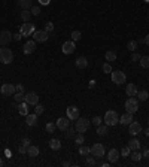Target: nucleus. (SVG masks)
<instances>
[{"instance_id":"nucleus-1","label":"nucleus","mask_w":149,"mask_h":167,"mask_svg":"<svg viewBox=\"0 0 149 167\" xmlns=\"http://www.w3.org/2000/svg\"><path fill=\"white\" fill-rule=\"evenodd\" d=\"M12 60H14L12 49H9L6 47H0V61L3 64H9V63H12Z\"/></svg>"},{"instance_id":"nucleus-2","label":"nucleus","mask_w":149,"mask_h":167,"mask_svg":"<svg viewBox=\"0 0 149 167\" xmlns=\"http://www.w3.org/2000/svg\"><path fill=\"white\" fill-rule=\"evenodd\" d=\"M103 121H104V124L108 127H113V125H116L119 122V116H118V114H116L115 111H108L106 115H104V118H103Z\"/></svg>"},{"instance_id":"nucleus-3","label":"nucleus","mask_w":149,"mask_h":167,"mask_svg":"<svg viewBox=\"0 0 149 167\" xmlns=\"http://www.w3.org/2000/svg\"><path fill=\"white\" fill-rule=\"evenodd\" d=\"M89 122L87 118H78L76 122H74V130L78 131V133H85V131H88V127H89Z\"/></svg>"},{"instance_id":"nucleus-4","label":"nucleus","mask_w":149,"mask_h":167,"mask_svg":"<svg viewBox=\"0 0 149 167\" xmlns=\"http://www.w3.org/2000/svg\"><path fill=\"white\" fill-rule=\"evenodd\" d=\"M125 111L128 114H136L139 111V100L136 97H128L125 100Z\"/></svg>"},{"instance_id":"nucleus-5","label":"nucleus","mask_w":149,"mask_h":167,"mask_svg":"<svg viewBox=\"0 0 149 167\" xmlns=\"http://www.w3.org/2000/svg\"><path fill=\"white\" fill-rule=\"evenodd\" d=\"M106 154V151H104V146H103L102 143H94L93 146H91V155L95 157L97 160H102L103 157Z\"/></svg>"},{"instance_id":"nucleus-6","label":"nucleus","mask_w":149,"mask_h":167,"mask_svg":"<svg viewBox=\"0 0 149 167\" xmlns=\"http://www.w3.org/2000/svg\"><path fill=\"white\" fill-rule=\"evenodd\" d=\"M112 82L113 84H116V85H122L125 81H127V76H125V73L124 72H121V70H112Z\"/></svg>"},{"instance_id":"nucleus-7","label":"nucleus","mask_w":149,"mask_h":167,"mask_svg":"<svg viewBox=\"0 0 149 167\" xmlns=\"http://www.w3.org/2000/svg\"><path fill=\"white\" fill-rule=\"evenodd\" d=\"M34 24L33 22H30V21H27V22H24L22 26H21L20 28V33L22 34V36H31V34L34 33Z\"/></svg>"},{"instance_id":"nucleus-8","label":"nucleus","mask_w":149,"mask_h":167,"mask_svg":"<svg viewBox=\"0 0 149 167\" xmlns=\"http://www.w3.org/2000/svg\"><path fill=\"white\" fill-rule=\"evenodd\" d=\"M14 39V34L11 33L9 30H3L0 33V47H7L9 42Z\"/></svg>"},{"instance_id":"nucleus-9","label":"nucleus","mask_w":149,"mask_h":167,"mask_svg":"<svg viewBox=\"0 0 149 167\" xmlns=\"http://www.w3.org/2000/svg\"><path fill=\"white\" fill-rule=\"evenodd\" d=\"M48 37H49V33H46L45 30H34V33H33V40L34 42L42 43V42H46Z\"/></svg>"},{"instance_id":"nucleus-10","label":"nucleus","mask_w":149,"mask_h":167,"mask_svg":"<svg viewBox=\"0 0 149 167\" xmlns=\"http://www.w3.org/2000/svg\"><path fill=\"white\" fill-rule=\"evenodd\" d=\"M61 49H63V54H66V55H70V54H73V52H74V49H76V45H74L73 40H67V42H64V43H63Z\"/></svg>"},{"instance_id":"nucleus-11","label":"nucleus","mask_w":149,"mask_h":167,"mask_svg":"<svg viewBox=\"0 0 149 167\" xmlns=\"http://www.w3.org/2000/svg\"><path fill=\"white\" fill-rule=\"evenodd\" d=\"M66 116H67L70 121H74L79 118V109L76 106H69L67 111H66Z\"/></svg>"},{"instance_id":"nucleus-12","label":"nucleus","mask_w":149,"mask_h":167,"mask_svg":"<svg viewBox=\"0 0 149 167\" xmlns=\"http://www.w3.org/2000/svg\"><path fill=\"white\" fill-rule=\"evenodd\" d=\"M55 125H57V128H58V130H61V131H66V130L70 127V120H69L67 116H66V118H58V120H57V122H55Z\"/></svg>"},{"instance_id":"nucleus-13","label":"nucleus","mask_w":149,"mask_h":167,"mask_svg":"<svg viewBox=\"0 0 149 167\" xmlns=\"http://www.w3.org/2000/svg\"><path fill=\"white\" fill-rule=\"evenodd\" d=\"M15 90H17V87L12 84H3L0 87V93L3 96H12V94H15Z\"/></svg>"},{"instance_id":"nucleus-14","label":"nucleus","mask_w":149,"mask_h":167,"mask_svg":"<svg viewBox=\"0 0 149 167\" xmlns=\"http://www.w3.org/2000/svg\"><path fill=\"white\" fill-rule=\"evenodd\" d=\"M119 157H121L119 151L113 148V149H110V151H109V154H108V161L110 163V164H115V163H118Z\"/></svg>"},{"instance_id":"nucleus-15","label":"nucleus","mask_w":149,"mask_h":167,"mask_svg":"<svg viewBox=\"0 0 149 167\" xmlns=\"http://www.w3.org/2000/svg\"><path fill=\"white\" fill-rule=\"evenodd\" d=\"M26 103L28 105H31V106H36L37 103H39V96L33 91H30V93L26 94Z\"/></svg>"},{"instance_id":"nucleus-16","label":"nucleus","mask_w":149,"mask_h":167,"mask_svg":"<svg viewBox=\"0 0 149 167\" xmlns=\"http://www.w3.org/2000/svg\"><path fill=\"white\" fill-rule=\"evenodd\" d=\"M34 49H36V42L34 40H27L24 43V47H22V52L27 55V54H33Z\"/></svg>"},{"instance_id":"nucleus-17","label":"nucleus","mask_w":149,"mask_h":167,"mask_svg":"<svg viewBox=\"0 0 149 167\" xmlns=\"http://www.w3.org/2000/svg\"><path fill=\"white\" fill-rule=\"evenodd\" d=\"M142 131V125L139 124V122H131V124H128V133L131 134V136H137V134Z\"/></svg>"},{"instance_id":"nucleus-18","label":"nucleus","mask_w":149,"mask_h":167,"mask_svg":"<svg viewBox=\"0 0 149 167\" xmlns=\"http://www.w3.org/2000/svg\"><path fill=\"white\" fill-rule=\"evenodd\" d=\"M37 116L39 115H36V114H28L27 116H26V124H27L28 127H34L36 124H37Z\"/></svg>"},{"instance_id":"nucleus-19","label":"nucleus","mask_w":149,"mask_h":167,"mask_svg":"<svg viewBox=\"0 0 149 167\" xmlns=\"http://www.w3.org/2000/svg\"><path fill=\"white\" fill-rule=\"evenodd\" d=\"M137 85L136 84H128L127 87H125V93H127V96L128 97H136V94H137Z\"/></svg>"},{"instance_id":"nucleus-20","label":"nucleus","mask_w":149,"mask_h":167,"mask_svg":"<svg viewBox=\"0 0 149 167\" xmlns=\"http://www.w3.org/2000/svg\"><path fill=\"white\" fill-rule=\"evenodd\" d=\"M119 122H121L122 125H128V124H131V122H133V114L125 112V114L119 118Z\"/></svg>"},{"instance_id":"nucleus-21","label":"nucleus","mask_w":149,"mask_h":167,"mask_svg":"<svg viewBox=\"0 0 149 167\" xmlns=\"http://www.w3.org/2000/svg\"><path fill=\"white\" fill-rule=\"evenodd\" d=\"M127 146H128L131 151H139V149H140V142H139L134 136H133V137L128 140V145H127Z\"/></svg>"},{"instance_id":"nucleus-22","label":"nucleus","mask_w":149,"mask_h":167,"mask_svg":"<svg viewBox=\"0 0 149 167\" xmlns=\"http://www.w3.org/2000/svg\"><path fill=\"white\" fill-rule=\"evenodd\" d=\"M39 148L37 146H34V145H30V146L27 148V155L28 157H31V158H36L37 155H39Z\"/></svg>"},{"instance_id":"nucleus-23","label":"nucleus","mask_w":149,"mask_h":167,"mask_svg":"<svg viewBox=\"0 0 149 167\" xmlns=\"http://www.w3.org/2000/svg\"><path fill=\"white\" fill-rule=\"evenodd\" d=\"M74 64H76L78 69H85V67L88 66V60H87L85 57H79V58H76Z\"/></svg>"},{"instance_id":"nucleus-24","label":"nucleus","mask_w":149,"mask_h":167,"mask_svg":"<svg viewBox=\"0 0 149 167\" xmlns=\"http://www.w3.org/2000/svg\"><path fill=\"white\" fill-rule=\"evenodd\" d=\"M28 103H26V101H22V103H20V106H18V112H20V115H22V116H27L28 115Z\"/></svg>"},{"instance_id":"nucleus-25","label":"nucleus","mask_w":149,"mask_h":167,"mask_svg":"<svg viewBox=\"0 0 149 167\" xmlns=\"http://www.w3.org/2000/svg\"><path fill=\"white\" fill-rule=\"evenodd\" d=\"M49 148L52 149V151H58L61 148V142L58 140V139H51V142H49Z\"/></svg>"},{"instance_id":"nucleus-26","label":"nucleus","mask_w":149,"mask_h":167,"mask_svg":"<svg viewBox=\"0 0 149 167\" xmlns=\"http://www.w3.org/2000/svg\"><path fill=\"white\" fill-rule=\"evenodd\" d=\"M137 100H140V101H146L148 100V97H149V94L146 90H142V91H137Z\"/></svg>"},{"instance_id":"nucleus-27","label":"nucleus","mask_w":149,"mask_h":167,"mask_svg":"<svg viewBox=\"0 0 149 167\" xmlns=\"http://www.w3.org/2000/svg\"><path fill=\"white\" fill-rule=\"evenodd\" d=\"M104 58L108 60V63H113V61H116V52L115 51H108L104 54Z\"/></svg>"},{"instance_id":"nucleus-28","label":"nucleus","mask_w":149,"mask_h":167,"mask_svg":"<svg viewBox=\"0 0 149 167\" xmlns=\"http://www.w3.org/2000/svg\"><path fill=\"white\" fill-rule=\"evenodd\" d=\"M130 158L134 161V163H137V161L142 160L143 157H142V154H140L139 151H131V152H130Z\"/></svg>"},{"instance_id":"nucleus-29","label":"nucleus","mask_w":149,"mask_h":167,"mask_svg":"<svg viewBox=\"0 0 149 167\" xmlns=\"http://www.w3.org/2000/svg\"><path fill=\"white\" fill-rule=\"evenodd\" d=\"M30 17H31V11L22 9V12H21V20L24 21V22H27V21H30Z\"/></svg>"},{"instance_id":"nucleus-30","label":"nucleus","mask_w":149,"mask_h":167,"mask_svg":"<svg viewBox=\"0 0 149 167\" xmlns=\"http://www.w3.org/2000/svg\"><path fill=\"white\" fill-rule=\"evenodd\" d=\"M22 101H26V93H21V91H18V93H15V103H22Z\"/></svg>"},{"instance_id":"nucleus-31","label":"nucleus","mask_w":149,"mask_h":167,"mask_svg":"<svg viewBox=\"0 0 149 167\" xmlns=\"http://www.w3.org/2000/svg\"><path fill=\"white\" fill-rule=\"evenodd\" d=\"M18 3H20V6L22 7V9H30V7L33 6L31 0H18Z\"/></svg>"},{"instance_id":"nucleus-32","label":"nucleus","mask_w":149,"mask_h":167,"mask_svg":"<svg viewBox=\"0 0 149 167\" xmlns=\"http://www.w3.org/2000/svg\"><path fill=\"white\" fill-rule=\"evenodd\" d=\"M140 66L143 67V69H149V55H143V57H140Z\"/></svg>"},{"instance_id":"nucleus-33","label":"nucleus","mask_w":149,"mask_h":167,"mask_svg":"<svg viewBox=\"0 0 149 167\" xmlns=\"http://www.w3.org/2000/svg\"><path fill=\"white\" fill-rule=\"evenodd\" d=\"M85 166H89V167H94L97 166V158L95 157H87V160H85Z\"/></svg>"},{"instance_id":"nucleus-34","label":"nucleus","mask_w":149,"mask_h":167,"mask_svg":"<svg viewBox=\"0 0 149 167\" xmlns=\"http://www.w3.org/2000/svg\"><path fill=\"white\" fill-rule=\"evenodd\" d=\"M79 154L84 155V157H88L89 154H91V148L88 146H84V145H81V148H79Z\"/></svg>"},{"instance_id":"nucleus-35","label":"nucleus","mask_w":149,"mask_h":167,"mask_svg":"<svg viewBox=\"0 0 149 167\" xmlns=\"http://www.w3.org/2000/svg\"><path fill=\"white\" fill-rule=\"evenodd\" d=\"M97 134H99V136H106V134H108V125H102V124H100V125L97 127Z\"/></svg>"},{"instance_id":"nucleus-36","label":"nucleus","mask_w":149,"mask_h":167,"mask_svg":"<svg viewBox=\"0 0 149 167\" xmlns=\"http://www.w3.org/2000/svg\"><path fill=\"white\" fill-rule=\"evenodd\" d=\"M84 140H85V139H84V133H78L74 136V143H76V145L81 146L82 143H84Z\"/></svg>"},{"instance_id":"nucleus-37","label":"nucleus","mask_w":149,"mask_h":167,"mask_svg":"<svg viewBox=\"0 0 149 167\" xmlns=\"http://www.w3.org/2000/svg\"><path fill=\"white\" fill-rule=\"evenodd\" d=\"M137 43H139L137 40H130L128 43H127V49H130V51L134 52L136 49H137Z\"/></svg>"},{"instance_id":"nucleus-38","label":"nucleus","mask_w":149,"mask_h":167,"mask_svg":"<svg viewBox=\"0 0 149 167\" xmlns=\"http://www.w3.org/2000/svg\"><path fill=\"white\" fill-rule=\"evenodd\" d=\"M103 73H106V75H109L110 73V72H112V63H108V61H106V63H104V64H103Z\"/></svg>"},{"instance_id":"nucleus-39","label":"nucleus","mask_w":149,"mask_h":167,"mask_svg":"<svg viewBox=\"0 0 149 167\" xmlns=\"http://www.w3.org/2000/svg\"><path fill=\"white\" fill-rule=\"evenodd\" d=\"M55 128H57V125H55L54 122H48L46 125H45V130H46L48 133H54Z\"/></svg>"},{"instance_id":"nucleus-40","label":"nucleus","mask_w":149,"mask_h":167,"mask_svg":"<svg viewBox=\"0 0 149 167\" xmlns=\"http://www.w3.org/2000/svg\"><path fill=\"white\" fill-rule=\"evenodd\" d=\"M70 37H72V40L73 42H76V40H79L82 37L81 32H78V30H74V32H72V34H70Z\"/></svg>"},{"instance_id":"nucleus-41","label":"nucleus","mask_w":149,"mask_h":167,"mask_svg":"<svg viewBox=\"0 0 149 167\" xmlns=\"http://www.w3.org/2000/svg\"><path fill=\"white\" fill-rule=\"evenodd\" d=\"M43 112H45V107L42 106L41 103H37V105H36V107H34V114H36V115H42Z\"/></svg>"},{"instance_id":"nucleus-42","label":"nucleus","mask_w":149,"mask_h":167,"mask_svg":"<svg viewBox=\"0 0 149 167\" xmlns=\"http://www.w3.org/2000/svg\"><path fill=\"white\" fill-rule=\"evenodd\" d=\"M43 30H45L46 33H52V32H54V24H52L51 21H49V22H46V24H45V28H43Z\"/></svg>"},{"instance_id":"nucleus-43","label":"nucleus","mask_w":149,"mask_h":167,"mask_svg":"<svg viewBox=\"0 0 149 167\" xmlns=\"http://www.w3.org/2000/svg\"><path fill=\"white\" fill-rule=\"evenodd\" d=\"M130 152H131V149H130L128 146H124L121 149V152H119V154H121L122 157H130Z\"/></svg>"},{"instance_id":"nucleus-44","label":"nucleus","mask_w":149,"mask_h":167,"mask_svg":"<svg viewBox=\"0 0 149 167\" xmlns=\"http://www.w3.org/2000/svg\"><path fill=\"white\" fill-rule=\"evenodd\" d=\"M102 121H103V118H100V116H94V118H93V120H91V122H93V124H94L95 127H99V125H100V124H102Z\"/></svg>"},{"instance_id":"nucleus-45","label":"nucleus","mask_w":149,"mask_h":167,"mask_svg":"<svg viewBox=\"0 0 149 167\" xmlns=\"http://www.w3.org/2000/svg\"><path fill=\"white\" fill-rule=\"evenodd\" d=\"M42 11L39 6H31V15H39Z\"/></svg>"},{"instance_id":"nucleus-46","label":"nucleus","mask_w":149,"mask_h":167,"mask_svg":"<svg viewBox=\"0 0 149 167\" xmlns=\"http://www.w3.org/2000/svg\"><path fill=\"white\" fill-rule=\"evenodd\" d=\"M66 134H67V137H74V128L69 127L67 130H66Z\"/></svg>"},{"instance_id":"nucleus-47","label":"nucleus","mask_w":149,"mask_h":167,"mask_svg":"<svg viewBox=\"0 0 149 167\" xmlns=\"http://www.w3.org/2000/svg\"><path fill=\"white\" fill-rule=\"evenodd\" d=\"M140 57H142V55H140V54H137L134 51V52H133V55H131V61H139V60H140Z\"/></svg>"},{"instance_id":"nucleus-48","label":"nucleus","mask_w":149,"mask_h":167,"mask_svg":"<svg viewBox=\"0 0 149 167\" xmlns=\"http://www.w3.org/2000/svg\"><path fill=\"white\" fill-rule=\"evenodd\" d=\"M22 145L26 148H28L30 146V139H28V137H24V139H22Z\"/></svg>"},{"instance_id":"nucleus-49","label":"nucleus","mask_w":149,"mask_h":167,"mask_svg":"<svg viewBox=\"0 0 149 167\" xmlns=\"http://www.w3.org/2000/svg\"><path fill=\"white\" fill-rule=\"evenodd\" d=\"M18 152H20V154H27V148L22 145V146L18 148Z\"/></svg>"},{"instance_id":"nucleus-50","label":"nucleus","mask_w":149,"mask_h":167,"mask_svg":"<svg viewBox=\"0 0 149 167\" xmlns=\"http://www.w3.org/2000/svg\"><path fill=\"white\" fill-rule=\"evenodd\" d=\"M142 157H145V158H148V157H149V149H148V148H145V149H143Z\"/></svg>"},{"instance_id":"nucleus-51","label":"nucleus","mask_w":149,"mask_h":167,"mask_svg":"<svg viewBox=\"0 0 149 167\" xmlns=\"http://www.w3.org/2000/svg\"><path fill=\"white\" fill-rule=\"evenodd\" d=\"M15 87H17V91H21V93H24V87H22L21 84H17Z\"/></svg>"},{"instance_id":"nucleus-52","label":"nucleus","mask_w":149,"mask_h":167,"mask_svg":"<svg viewBox=\"0 0 149 167\" xmlns=\"http://www.w3.org/2000/svg\"><path fill=\"white\" fill-rule=\"evenodd\" d=\"M39 3L43 5V6H46V5H49V0H39Z\"/></svg>"},{"instance_id":"nucleus-53","label":"nucleus","mask_w":149,"mask_h":167,"mask_svg":"<svg viewBox=\"0 0 149 167\" xmlns=\"http://www.w3.org/2000/svg\"><path fill=\"white\" fill-rule=\"evenodd\" d=\"M21 37H22V34H21V33H17V34L14 36V39H15V40H20Z\"/></svg>"},{"instance_id":"nucleus-54","label":"nucleus","mask_w":149,"mask_h":167,"mask_svg":"<svg viewBox=\"0 0 149 167\" xmlns=\"http://www.w3.org/2000/svg\"><path fill=\"white\" fill-rule=\"evenodd\" d=\"M143 40H145V43H146V45L149 47V34H146V37H145Z\"/></svg>"},{"instance_id":"nucleus-55","label":"nucleus","mask_w":149,"mask_h":167,"mask_svg":"<svg viewBox=\"0 0 149 167\" xmlns=\"http://www.w3.org/2000/svg\"><path fill=\"white\" fill-rule=\"evenodd\" d=\"M70 166V163L69 161H63V167H69Z\"/></svg>"},{"instance_id":"nucleus-56","label":"nucleus","mask_w":149,"mask_h":167,"mask_svg":"<svg viewBox=\"0 0 149 167\" xmlns=\"http://www.w3.org/2000/svg\"><path fill=\"white\" fill-rule=\"evenodd\" d=\"M3 164H5V163H3V158H0V167L3 166Z\"/></svg>"},{"instance_id":"nucleus-57","label":"nucleus","mask_w":149,"mask_h":167,"mask_svg":"<svg viewBox=\"0 0 149 167\" xmlns=\"http://www.w3.org/2000/svg\"><path fill=\"white\" fill-rule=\"evenodd\" d=\"M145 134H146V136H149V127L146 128V131H145Z\"/></svg>"}]
</instances>
